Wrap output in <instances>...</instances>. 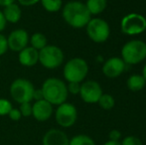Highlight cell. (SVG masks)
I'll return each mask as SVG.
<instances>
[{
	"mask_svg": "<svg viewBox=\"0 0 146 145\" xmlns=\"http://www.w3.org/2000/svg\"><path fill=\"white\" fill-rule=\"evenodd\" d=\"M62 16L68 25L73 28H84L92 19L86 4L80 1H70L63 7Z\"/></svg>",
	"mask_w": 146,
	"mask_h": 145,
	"instance_id": "cell-1",
	"label": "cell"
},
{
	"mask_svg": "<svg viewBox=\"0 0 146 145\" xmlns=\"http://www.w3.org/2000/svg\"><path fill=\"white\" fill-rule=\"evenodd\" d=\"M44 99L52 105H60L68 99V89L65 81L58 77H48L41 87Z\"/></svg>",
	"mask_w": 146,
	"mask_h": 145,
	"instance_id": "cell-2",
	"label": "cell"
},
{
	"mask_svg": "<svg viewBox=\"0 0 146 145\" xmlns=\"http://www.w3.org/2000/svg\"><path fill=\"white\" fill-rule=\"evenodd\" d=\"M121 57L125 64L137 65L146 59V43L140 40H131L123 45Z\"/></svg>",
	"mask_w": 146,
	"mask_h": 145,
	"instance_id": "cell-3",
	"label": "cell"
},
{
	"mask_svg": "<svg viewBox=\"0 0 146 145\" xmlns=\"http://www.w3.org/2000/svg\"><path fill=\"white\" fill-rule=\"evenodd\" d=\"M88 73V63L82 58H73L66 63L64 67V77L69 83H81Z\"/></svg>",
	"mask_w": 146,
	"mask_h": 145,
	"instance_id": "cell-4",
	"label": "cell"
},
{
	"mask_svg": "<svg viewBox=\"0 0 146 145\" xmlns=\"http://www.w3.org/2000/svg\"><path fill=\"white\" fill-rule=\"evenodd\" d=\"M34 85L27 79L19 77L12 81L10 85V95L12 99L19 105L24 103H31L33 101Z\"/></svg>",
	"mask_w": 146,
	"mask_h": 145,
	"instance_id": "cell-5",
	"label": "cell"
},
{
	"mask_svg": "<svg viewBox=\"0 0 146 145\" xmlns=\"http://www.w3.org/2000/svg\"><path fill=\"white\" fill-rule=\"evenodd\" d=\"M65 55L62 49L55 45H47L39 51V63L46 69H57L64 63Z\"/></svg>",
	"mask_w": 146,
	"mask_h": 145,
	"instance_id": "cell-6",
	"label": "cell"
},
{
	"mask_svg": "<svg viewBox=\"0 0 146 145\" xmlns=\"http://www.w3.org/2000/svg\"><path fill=\"white\" fill-rule=\"evenodd\" d=\"M120 29L125 35H139L146 30V18L138 13L127 14L121 20Z\"/></svg>",
	"mask_w": 146,
	"mask_h": 145,
	"instance_id": "cell-7",
	"label": "cell"
},
{
	"mask_svg": "<svg viewBox=\"0 0 146 145\" xmlns=\"http://www.w3.org/2000/svg\"><path fill=\"white\" fill-rule=\"evenodd\" d=\"M87 34L92 41L96 43H104L108 39L110 29L108 22L100 18H92L88 23Z\"/></svg>",
	"mask_w": 146,
	"mask_h": 145,
	"instance_id": "cell-8",
	"label": "cell"
},
{
	"mask_svg": "<svg viewBox=\"0 0 146 145\" xmlns=\"http://www.w3.org/2000/svg\"><path fill=\"white\" fill-rule=\"evenodd\" d=\"M55 119L61 127L69 128L77 122L78 110L74 105L66 101L58 105L55 111Z\"/></svg>",
	"mask_w": 146,
	"mask_h": 145,
	"instance_id": "cell-9",
	"label": "cell"
},
{
	"mask_svg": "<svg viewBox=\"0 0 146 145\" xmlns=\"http://www.w3.org/2000/svg\"><path fill=\"white\" fill-rule=\"evenodd\" d=\"M102 95V89L96 81H87L81 85L80 95L87 103H96Z\"/></svg>",
	"mask_w": 146,
	"mask_h": 145,
	"instance_id": "cell-10",
	"label": "cell"
},
{
	"mask_svg": "<svg viewBox=\"0 0 146 145\" xmlns=\"http://www.w3.org/2000/svg\"><path fill=\"white\" fill-rule=\"evenodd\" d=\"M29 34L24 29H15L7 37L8 49L13 52H20L27 47L29 43Z\"/></svg>",
	"mask_w": 146,
	"mask_h": 145,
	"instance_id": "cell-11",
	"label": "cell"
},
{
	"mask_svg": "<svg viewBox=\"0 0 146 145\" xmlns=\"http://www.w3.org/2000/svg\"><path fill=\"white\" fill-rule=\"evenodd\" d=\"M53 105L45 99L35 101L32 105V115L37 121L45 122L53 115Z\"/></svg>",
	"mask_w": 146,
	"mask_h": 145,
	"instance_id": "cell-12",
	"label": "cell"
},
{
	"mask_svg": "<svg viewBox=\"0 0 146 145\" xmlns=\"http://www.w3.org/2000/svg\"><path fill=\"white\" fill-rule=\"evenodd\" d=\"M69 142L67 133L58 128L49 129L42 138V145H69Z\"/></svg>",
	"mask_w": 146,
	"mask_h": 145,
	"instance_id": "cell-13",
	"label": "cell"
},
{
	"mask_svg": "<svg viewBox=\"0 0 146 145\" xmlns=\"http://www.w3.org/2000/svg\"><path fill=\"white\" fill-rule=\"evenodd\" d=\"M125 69V63L122 59L113 57V58L108 59L102 66V73L106 77L110 79L117 77L123 73Z\"/></svg>",
	"mask_w": 146,
	"mask_h": 145,
	"instance_id": "cell-14",
	"label": "cell"
},
{
	"mask_svg": "<svg viewBox=\"0 0 146 145\" xmlns=\"http://www.w3.org/2000/svg\"><path fill=\"white\" fill-rule=\"evenodd\" d=\"M19 63L24 67H34L39 63V51L33 47H26L19 52L18 55Z\"/></svg>",
	"mask_w": 146,
	"mask_h": 145,
	"instance_id": "cell-15",
	"label": "cell"
},
{
	"mask_svg": "<svg viewBox=\"0 0 146 145\" xmlns=\"http://www.w3.org/2000/svg\"><path fill=\"white\" fill-rule=\"evenodd\" d=\"M2 12H3V15L6 22L15 24L17 22H19V20L21 19V16H22L21 8L16 3H12L10 5L4 7Z\"/></svg>",
	"mask_w": 146,
	"mask_h": 145,
	"instance_id": "cell-16",
	"label": "cell"
},
{
	"mask_svg": "<svg viewBox=\"0 0 146 145\" xmlns=\"http://www.w3.org/2000/svg\"><path fill=\"white\" fill-rule=\"evenodd\" d=\"M86 6L90 11V15H98L104 11L108 6V1L106 0H88Z\"/></svg>",
	"mask_w": 146,
	"mask_h": 145,
	"instance_id": "cell-17",
	"label": "cell"
},
{
	"mask_svg": "<svg viewBox=\"0 0 146 145\" xmlns=\"http://www.w3.org/2000/svg\"><path fill=\"white\" fill-rule=\"evenodd\" d=\"M146 81L140 75H132L127 79V87L131 91H139L145 87Z\"/></svg>",
	"mask_w": 146,
	"mask_h": 145,
	"instance_id": "cell-18",
	"label": "cell"
},
{
	"mask_svg": "<svg viewBox=\"0 0 146 145\" xmlns=\"http://www.w3.org/2000/svg\"><path fill=\"white\" fill-rule=\"evenodd\" d=\"M29 43L31 44V47L36 49L37 51H40L48 45V40L44 34L37 32L29 38Z\"/></svg>",
	"mask_w": 146,
	"mask_h": 145,
	"instance_id": "cell-19",
	"label": "cell"
},
{
	"mask_svg": "<svg viewBox=\"0 0 146 145\" xmlns=\"http://www.w3.org/2000/svg\"><path fill=\"white\" fill-rule=\"evenodd\" d=\"M69 145H96L94 140L87 134H78L70 138Z\"/></svg>",
	"mask_w": 146,
	"mask_h": 145,
	"instance_id": "cell-20",
	"label": "cell"
},
{
	"mask_svg": "<svg viewBox=\"0 0 146 145\" xmlns=\"http://www.w3.org/2000/svg\"><path fill=\"white\" fill-rule=\"evenodd\" d=\"M40 2L43 8L50 13L58 12L63 8V1L62 0H41Z\"/></svg>",
	"mask_w": 146,
	"mask_h": 145,
	"instance_id": "cell-21",
	"label": "cell"
},
{
	"mask_svg": "<svg viewBox=\"0 0 146 145\" xmlns=\"http://www.w3.org/2000/svg\"><path fill=\"white\" fill-rule=\"evenodd\" d=\"M98 103L100 105V107L102 109L110 110L113 109L114 105H115V101H114V97L111 95H108V93H102V97H100Z\"/></svg>",
	"mask_w": 146,
	"mask_h": 145,
	"instance_id": "cell-22",
	"label": "cell"
},
{
	"mask_svg": "<svg viewBox=\"0 0 146 145\" xmlns=\"http://www.w3.org/2000/svg\"><path fill=\"white\" fill-rule=\"evenodd\" d=\"M12 103L6 99H0V116L8 115L9 111L12 109Z\"/></svg>",
	"mask_w": 146,
	"mask_h": 145,
	"instance_id": "cell-23",
	"label": "cell"
},
{
	"mask_svg": "<svg viewBox=\"0 0 146 145\" xmlns=\"http://www.w3.org/2000/svg\"><path fill=\"white\" fill-rule=\"evenodd\" d=\"M120 144L121 145H143L140 138H138L137 136H134V135L125 136L120 141Z\"/></svg>",
	"mask_w": 146,
	"mask_h": 145,
	"instance_id": "cell-24",
	"label": "cell"
},
{
	"mask_svg": "<svg viewBox=\"0 0 146 145\" xmlns=\"http://www.w3.org/2000/svg\"><path fill=\"white\" fill-rule=\"evenodd\" d=\"M19 110L22 114V117H29L32 115V103H24L20 105Z\"/></svg>",
	"mask_w": 146,
	"mask_h": 145,
	"instance_id": "cell-25",
	"label": "cell"
},
{
	"mask_svg": "<svg viewBox=\"0 0 146 145\" xmlns=\"http://www.w3.org/2000/svg\"><path fill=\"white\" fill-rule=\"evenodd\" d=\"M68 93H72V95H80V91H81V83H69L67 85Z\"/></svg>",
	"mask_w": 146,
	"mask_h": 145,
	"instance_id": "cell-26",
	"label": "cell"
},
{
	"mask_svg": "<svg viewBox=\"0 0 146 145\" xmlns=\"http://www.w3.org/2000/svg\"><path fill=\"white\" fill-rule=\"evenodd\" d=\"M8 50V42L7 38L0 33V56L4 55Z\"/></svg>",
	"mask_w": 146,
	"mask_h": 145,
	"instance_id": "cell-27",
	"label": "cell"
},
{
	"mask_svg": "<svg viewBox=\"0 0 146 145\" xmlns=\"http://www.w3.org/2000/svg\"><path fill=\"white\" fill-rule=\"evenodd\" d=\"M8 116H9L10 119L13 120V121H19L22 117V114H21V112H20L19 109H14V107H12V109L10 110L9 113H8Z\"/></svg>",
	"mask_w": 146,
	"mask_h": 145,
	"instance_id": "cell-28",
	"label": "cell"
},
{
	"mask_svg": "<svg viewBox=\"0 0 146 145\" xmlns=\"http://www.w3.org/2000/svg\"><path fill=\"white\" fill-rule=\"evenodd\" d=\"M121 132L117 129H112L111 131L108 133V140H111V141H120L121 139Z\"/></svg>",
	"mask_w": 146,
	"mask_h": 145,
	"instance_id": "cell-29",
	"label": "cell"
},
{
	"mask_svg": "<svg viewBox=\"0 0 146 145\" xmlns=\"http://www.w3.org/2000/svg\"><path fill=\"white\" fill-rule=\"evenodd\" d=\"M19 2L20 5L25 6V7H29V6H33L36 5L37 3L41 1V0H17Z\"/></svg>",
	"mask_w": 146,
	"mask_h": 145,
	"instance_id": "cell-30",
	"label": "cell"
},
{
	"mask_svg": "<svg viewBox=\"0 0 146 145\" xmlns=\"http://www.w3.org/2000/svg\"><path fill=\"white\" fill-rule=\"evenodd\" d=\"M33 99H34L35 101H41V99H44L42 89H34V93H33Z\"/></svg>",
	"mask_w": 146,
	"mask_h": 145,
	"instance_id": "cell-31",
	"label": "cell"
},
{
	"mask_svg": "<svg viewBox=\"0 0 146 145\" xmlns=\"http://www.w3.org/2000/svg\"><path fill=\"white\" fill-rule=\"evenodd\" d=\"M6 24H7V22H6L5 18H4L3 12L0 10V33L6 28Z\"/></svg>",
	"mask_w": 146,
	"mask_h": 145,
	"instance_id": "cell-32",
	"label": "cell"
},
{
	"mask_svg": "<svg viewBox=\"0 0 146 145\" xmlns=\"http://www.w3.org/2000/svg\"><path fill=\"white\" fill-rule=\"evenodd\" d=\"M16 0H0V6L1 7H6L12 3H15Z\"/></svg>",
	"mask_w": 146,
	"mask_h": 145,
	"instance_id": "cell-33",
	"label": "cell"
},
{
	"mask_svg": "<svg viewBox=\"0 0 146 145\" xmlns=\"http://www.w3.org/2000/svg\"><path fill=\"white\" fill-rule=\"evenodd\" d=\"M104 145H121L120 141H111V140H108Z\"/></svg>",
	"mask_w": 146,
	"mask_h": 145,
	"instance_id": "cell-34",
	"label": "cell"
},
{
	"mask_svg": "<svg viewBox=\"0 0 146 145\" xmlns=\"http://www.w3.org/2000/svg\"><path fill=\"white\" fill-rule=\"evenodd\" d=\"M142 77H144V79L146 81V64H145V66L143 67V70H142Z\"/></svg>",
	"mask_w": 146,
	"mask_h": 145,
	"instance_id": "cell-35",
	"label": "cell"
},
{
	"mask_svg": "<svg viewBox=\"0 0 146 145\" xmlns=\"http://www.w3.org/2000/svg\"><path fill=\"white\" fill-rule=\"evenodd\" d=\"M0 67H1V62H0Z\"/></svg>",
	"mask_w": 146,
	"mask_h": 145,
	"instance_id": "cell-36",
	"label": "cell"
}]
</instances>
